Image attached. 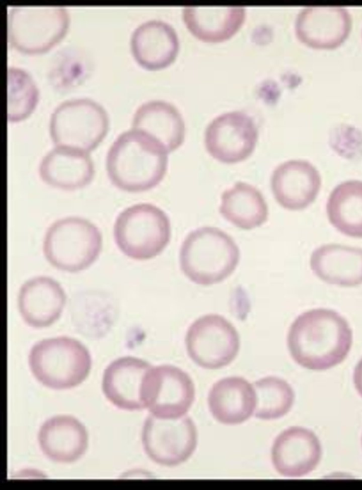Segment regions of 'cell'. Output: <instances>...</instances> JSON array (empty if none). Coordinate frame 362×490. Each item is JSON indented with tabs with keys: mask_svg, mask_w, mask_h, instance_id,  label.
Wrapping results in <instances>:
<instances>
[{
	"mask_svg": "<svg viewBox=\"0 0 362 490\" xmlns=\"http://www.w3.org/2000/svg\"><path fill=\"white\" fill-rule=\"evenodd\" d=\"M7 80V119L11 122H20L35 108L39 91L30 74L19 67H8Z\"/></svg>",
	"mask_w": 362,
	"mask_h": 490,
	"instance_id": "obj_28",
	"label": "cell"
},
{
	"mask_svg": "<svg viewBox=\"0 0 362 490\" xmlns=\"http://www.w3.org/2000/svg\"><path fill=\"white\" fill-rule=\"evenodd\" d=\"M243 6H185L183 21L189 32L206 42H221L233 37L245 20Z\"/></svg>",
	"mask_w": 362,
	"mask_h": 490,
	"instance_id": "obj_24",
	"label": "cell"
},
{
	"mask_svg": "<svg viewBox=\"0 0 362 490\" xmlns=\"http://www.w3.org/2000/svg\"><path fill=\"white\" fill-rule=\"evenodd\" d=\"M326 212L330 224L340 233L362 238V181L337 185L327 199Z\"/></svg>",
	"mask_w": 362,
	"mask_h": 490,
	"instance_id": "obj_26",
	"label": "cell"
},
{
	"mask_svg": "<svg viewBox=\"0 0 362 490\" xmlns=\"http://www.w3.org/2000/svg\"><path fill=\"white\" fill-rule=\"evenodd\" d=\"M132 125L157 139L168 153L178 149L185 140L183 118L176 107L165 101L142 103L134 114Z\"/></svg>",
	"mask_w": 362,
	"mask_h": 490,
	"instance_id": "obj_23",
	"label": "cell"
},
{
	"mask_svg": "<svg viewBox=\"0 0 362 490\" xmlns=\"http://www.w3.org/2000/svg\"><path fill=\"white\" fill-rule=\"evenodd\" d=\"M322 456L319 439L311 431L290 427L274 440L271 450L274 467L286 477H300L313 471Z\"/></svg>",
	"mask_w": 362,
	"mask_h": 490,
	"instance_id": "obj_15",
	"label": "cell"
},
{
	"mask_svg": "<svg viewBox=\"0 0 362 490\" xmlns=\"http://www.w3.org/2000/svg\"><path fill=\"white\" fill-rule=\"evenodd\" d=\"M321 185L320 172L306 160L286 161L279 165L271 176V189L276 201L291 211L304 210L313 203Z\"/></svg>",
	"mask_w": 362,
	"mask_h": 490,
	"instance_id": "obj_14",
	"label": "cell"
},
{
	"mask_svg": "<svg viewBox=\"0 0 362 490\" xmlns=\"http://www.w3.org/2000/svg\"><path fill=\"white\" fill-rule=\"evenodd\" d=\"M151 367L146 360L132 356L113 360L103 373L102 387L105 396L121 409L134 411L144 409L143 381Z\"/></svg>",
	"mask_w": 362,
	"mask_h": 490,
	"instance_id": "obj_16",
	"label": "cell"
},
{
	"mask_svg": "<svg viewBox=\"0 0 362 490\" xmlns=\"http://www.w3.org/2000/svg\"><path fill=\"white\" fill-rule=\"evenodd\" d=\"M256 394L255 416L262 420H273L286 415L294 401V392L284 380L267 376L253 384Z\"/></svg>",
	"mask_w": 362,
	"mask_h": 490,
	"instance_id": "obj_27",
	"label": "cell"
},
{
	"mask_svg": "<svg viewBox=\"0 0 362 490\" xmlns=\"http://www.w3.org/2000/svg\"><path fill=\"white\" fill-rule=\"evenodd\" d=\"M353 380L356 390L362 397V358L358 361L354 368Z\"/></svg>",
	"mask_w": 362,
	"mask_h": 490,
	"instance_id": "obj_29",
	"label": "cell"
},
{
	"mask_svg": "<svg viewBox=\"0 0 362 490\" xmlns=\"http://www.w3.org/2000/svg\"><path fill=\"white\" fill-rule=\"evenodd\" d=\"M352 25L349 12L341 6H308L298 14L295 32L305 45L321 50L340 46L348 38Z\"/></svg>",
	"mask_w": 362,
	"mask_h": 490,
	"instance_id": "obj_13",
	"label": "cell"
},
{
	"mask_svg": "<svg viewBox=\"0 0 362 490\" xmlns=\"http://www.w3.org/2000/svg\"><path fill=\"white\" fill-rule=\"evenodd\" d=\"M209 409L214 418L226 425H237L248 420L256 406L253 385L238 376L215 382L208 395Z\"/></svg>",
	"mask_w": 362,
	"mask_h": 490,
	"instance_id": "obj_22",
	"label": "cell"
},
{
	"mask_svg": "<svg viewBox=\"0 0 362 490\" xmlns=\"http://www.w3.org/2000/svg\"><path fill=\"white\" fill-rule=\"evenodd\" d=\"M30 369L44 386L54 389L74 387L88 375L91 359L88 349L67 336L43 339L30 349Z\"/></svg>",
	"mask_w": 362,
	"mask_h": 490,
	"instance_id": "obj_4",
	"label": "cell"
},
{
	"mask_svg": "<svg viewBox=\"0 0 362 490\" xmlns=\"http://www.w3.org/2000/svg\"><path fill=\"white\" fill-rule=\"evenodd\" d=\"M39 174L49 186L64 190H75L91 182L95 169L88 153L56 147L42 158Z\"/></svg>",
	"mask_w": 362,
	"mask_h": 490,
	"instance_id": "obj_19",
	"label": "cell"
},
{
	"mask_svg": "<svg viewBox=\"0 0 362 490\" xmlns=\"http://www.w3.org/2000/svg\"><path fill=\"white\" fill-rule=\"evenodd\" d=\"M239 334L224 317L203 315L189 326L185 336L187 353L198 366L217 370L230 365L240 350Z\"/></svg>",
	"mask_w": 362,
	"mask_h": 490,
	"instance_id": "obj_9",
	"label": "cell"
},
{
	"mask_svg": "<svg viewBox=\"0 0 362 490\" xmlns=\"http://www.w3.org/2000/svg\"><path fill=\"white\" fill-rule=\"evenodd\" d=\"M113 234L115 243L127 256L139 261L153 258L163 252L171 238L167 214L151 203H139L122 210L117 217Z\"/></svg>",
	"mask_w": 362,
	"mask_h": 490,
	"instance_id": "obj_5",
	"label": "cell"
},
{
	"mask_svg": "<svg viewBox=\"0 0 362 490\" xmlns=\"http://www.w3.org/2000/svg\"><path fill=\"white\" fill-rule=\"evenodd\" d=\"M219 212L238 228L250 230L268 219V206L262 193L255 186L237 182L221 195Z\"/></svg>",
	"mask_w": 362,
	"mask_h": 490,
	"instance_id": "obj_25",
	"label": "cell"
},
{
	"mask_svg": "<svg viewBox=\"0 0 362 490\" xmlns=\"http://www.w3.org/2000/svg\"><path fill=\"white\" fill-rule=\"evenodd\" d=\"M141 440L144 451L152 461L162 466L175 467L192 455L198 435L189 416L162 418L150 414L144 422Z\"/></svg>",
	"mask_w": 362,
	"mask_h": 490,
	"instance_id": "obj_10",
	"label": "cell"
},
{
	"mask_svg": "<svg viewBox=\"0 0 362 490\" xmlns=\"http://www.w3.org/2000/svg\"><path fill=\"white\" fill-rule=\"evenodd\" d=\"M195 397V388L190 376L171 365L151 367L142 385V399L151 414L162 418L185 416Z\"/></svg>",
	"mask_w": 362,
	"mask_h": 490,
	"instance_id": "obj_11",
	"label": "cell"
},
{
	"mask_svg": "<svg viewBox=\"0 0 362 490\" xmlns=\"http://www.w3.org/2000/svg\"><path fill=\"white\" fill-rule=\"evenodd\" d=\"M131 50L137 63L148 70H158L176 59L180 42L175 29L160 20H150L132 32Z\"/></svg>",
	"mask_w": 362,
	"mask_h": 490,
	"instance_id": "obj_17",
	"label": "cell"
},
{
	"mask_svg": "<svg viewBox=\"0 0 362 490\" xmlns=\"http://www.w3.org/2000/svg\"><path fill=\"white\" fill-rule=\"evenodd\" d=\"M18 309L25 322L43 328L57 320L66 302V295L54 279L39 276L26 281L18 294Z\"/></svg>",
	"mask_w": 362,
	"mask_h": 490,
	"instance_id": "obj_18",
	"label": "cell"
},
{
	"mask_svg": "<svg viewBox=\"0 0 362 490\" xmlns=\"http://www.w3.org/2000/svg\"><path fill=\"white\" fill-rule=\"evenodd\" d=\"M102 235L89 220L67 217L53 222L43 240V253L54 268L76 273L88 268L98 257Z\"/></svg>",
	"mask_w": 362,
	"mask_h": 490,
	"instance_id": "obj_6",
	"label": "cell"
},
{
	"mask_svg": "<svg viewBox=\"0 0 362 490\" xmlns=\"http://www.w3.org/2000/svg\"><path fill=\"white\" fill-rule=\"evenodd\" d=\"M258 129L246 113L235 110L214 118L204 132V145L209 154L219 162L237 164L253 153Z\"/></svg>",
	"mask_w": 362,
	"mask_h": 490,
	"instance_id": "obj_12",
	"label": "cell"
},
{
	"mask_svg": "<svg viewBox=\"0 0 362 490\" xmlns=\"http://www.w3.org/2000/svg\"><path fill=\"white\" fill-rule=\"evenodd\" d=\"M38 443L49 460L70 463L78 460L88 446V433L76 418L67 415L53 416L45 421L38 433Z\"/></svg>",
	"mask_w": 362,
	"mask_h": 490,
	"instance_id": "obj_21",
	"label": "cell"
},
{
	"mask_svg": "<svg viewBox=\"0 0 362 490\" xmlns=\"http://www.w3.org/2000/svg\"><path fill=\"white\" fill-rule=\"evenodd\" d=\"M353 342L347 320L335 310L316 308L298 315L287 334L293 360L312 370H325L342 363Z\"/></svg>",
	"mask_w": 362,
	"mask_h": 490,
	"instance_id": "obj_1",
	"label": "cell"
},
{
	"mask_svg": "<svg viewBox=\"0 0 362 490\" xmlns=\"http://www.w3.org/2000/svg\"><path fill=\"white\" fill-rule=\"evenodd\" d=\"M179 258L180 269L190 281L208 286L220 283L235 271L240 252L229 234L217 227H202L187 235Z\"/></svg>",
	"mask_w": 362,
	"mask_h": 490,
	"instance_id": "obj_3",
	"label": "cell"
},
{
	"mask_svg": "<svg viewBox=\"0 0 362 490\" xmlns=\"http://www.w3.org/2000/svg\"><path fill=\"white\" fill-rule=\"evenodd\" d=\"M69 24L62 6H13L7 16L8 40L17 50L42 53L66 34Z\"/></svg>",
	"mask_w": 362,
	"mask_h": 490,
	"instance_id": "obj_8",
	"label": "cell"
},
{
	"mask_svg": "<svg viewBox=\"0 0 362 490\" xmlns=\"http://www.w3.org/2000/svg\"><path fill=\"white\" fill-rule=\"evenodd\" d=\"M310 268L322 281L340 287L362 284V248L337 244L322 245L310 256Z\"/></svg>",
	"mask_w": 362,
	"mask_h": 490,
	"instance_id": "obj_20",
	"label": "cell"
},
{
	"mask_svg": "<svg viewBox=\"0 0 362 490\" xmlns=\"http://www.w3.org/2000/svg\"><path fill=\"white\" fill-rule=\"evenodd\" d=\"M168 154L157 139L132 128L121 133L107 152L108 177L115 186L126 192L149 190L163 179Z\"/></svg>",
	"mask_w": 362,
	"mask_h": 490,
	"instance_id": "obj_2",
	"label": "cell"
},
{
	"mask_svg": "<svg viewBox=\"0 0 362 490\" xmlns=\"http://www.w3.org/2000/svg\"><path fill=\"white\" fill-rule=\"evenodd\" d=\"M109 128V118L104 108L88 98L66 100L53 110L49 133L56 147L86 153L103 141Z\"/></svg>",
	"mask_w": 362,
	"mask_h": 490,
	"instance_id": "obj_7",
	"label": "cell"
}]
</instances>
